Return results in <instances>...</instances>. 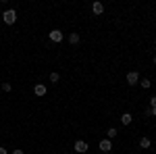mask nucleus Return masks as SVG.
Segmentation results:
<instances>
[{
    "label": "nucleus",
    "mask_w": 156,
    "mask_h": 154,
    "mask_svg": "<svg viewBox=\"0 0 156 154\" xmlns=\"http://www.w3.org/2000/svg\"><path fill=\"white\" fill-rule=\"evenodd\" d=\"M2 19H4V23H6V25H12L15 21H17V11H12V9L4 11V13H2Z\"/></svg>",
    "instance_id": "1"
},
{
    "label": "nucleus",
    "mask_w": 156,
    "mask_h": 154,
    "mask_svg": "<svg viewBox=\"0 0 156 154\" xmlns=\"http://www.w3.org/2000/svg\"><path fill=\"white\" fill-rule=\"evenodd\" d=\"M0 154H9V152H6V148H2V146H0Z\"/></svg>",
    "instance_id": "17"
},
{
    "label": "nucleus",
    "mask_w": 156,
    "mask_h": 154,
    "mask_svg": "<svg viewBox=\"0 0 156 154\" xmlns=\"http://www.w3.org/2000/svg\"><path fill=\"white\" fill-rule=\"evenodd\" d=\"M11 154H23V150H12Z\"/></svg>",
    "instance_id": "18"
},
{
    "label": "nucleus",
    "mask_w": 156,
    "mask_h": 154,
    "mask_svg": "<svg viewBox=\"0 0 156 154\" xmlns=\"http://www.w3.org/2000/svg\"><path fill=\"white\" fill-rule=\"evenodd\" d=\"M140 146H142V148H150V138H142V140H140Z\"/></svg>",
    "instance_id": "11"
},
{
    "label": "nucleus",
    "mask_w": 156,
    "mask_h": 154,
    "mask_svg": "<svg viewBox=\"0 0 156 154\" xmlns=\"http://www.w3.org/2000/svg\"><path fill=\"white\" fill-rule=\"evenodd\" d=\"M58 79H60L58 73H50V81H52V83H58Z\"/></svg>",
    "instance_id": "13"
},
{
    "label": "nucleus",
    "mask_w": 156,
    "mask_h": 154,
    "mask_svg": "<svg viewBox=\"0 0 156 154\" xmlns=\"http://www.w3.org/2000/svg\"><path fill=\"white\" fill-rule=\"evenodd\" d=\"M50 40L58 44V42H62V40H65V36H62V31H60V29H52V31H50Z\"/></svg>",
    "instance_id": "2"
},
{
    "label": "nucleus",
    "mask_w": 156,
    "mask_h": 154,
    "mask_svg": "<svg viewBox=\"0 0 156 154\" xmlns=\"http://www.w3.org/2000/svg\"><path fill=\"white\" fill-rule=\"evenodd\" d=\"M100 150H102V152H110V150H112V142H110V140H102V142H100Z\"/></svg>",
    "instance_id": "6"
},
{
    "label": "nucleus",
    "mask_w": 156,
    "mask_h": 154,
    "mask_svg": "<svg viewBox=\"0 0 156 154\" xmlns=\"http://www.w3.org/2000/svg\"><path fill=\"white\" fill-rule=\"evenodd\" d=\"M127 83H131V85H135V83H140V73H137V71L127 73Z\"/></svg>",
    "instance_id": "4"
},
{
    "label": "nucleus",
    "mask_w": 156,
    "mask_h": 154,
    "mask_svg": "<svg viewBox=\"0 0 156 154\" xmlns=\"http://www.w3.org/2000/svg\"><path fill=\"white\" fill-rule=\"evenodd\" d=\"M106 135H108V140H115V138H117V129H115V127H110V129L106 131Z\"/></svg>",
    "instance_id": "10"
},
{
    "label": "nucleus",
    "mask_w": 156,
    "mask_h": 154,
    "mask_svg": "<svg viewBox=\"0 0 156 154\" xmlns=\"http://www.w3.org/2000/svg\"><path fill=\"white\" fill-rule=\"evenodd\" d=\"M75 152H79V154L87 152V142H83V140H77V142H75Z\"/></svg>",
    "instance_id": "3"
},
{
    "label": "nucleus",
    "mask_w": 156,
    "mask_h": 154,
    "mask_svg": "<svg viewBox=\"0 0 156 154\" xmlns=\"http://www.w3.org/2000/svg\"><path fill=\"white\" fill-rule=\"evenodd\" d=\"M2 90H4V92H11L12 85H11V83H2Z\"/></svg>",
    "instance_id": "14"
},
{
    "label": "nucleus",
    "mask_w": 156,
    "mask_h": 154,
    "mask_svg": "<svg viewBox=\"0 0 156 154\" xmlns=\"http://www.w3.org/2000/svg\"><path fill=\"white\" fill-rule=\"evenodd\" d=\"M79 40H81L79 34H69V42H71L73 46H77V44H79Z\"/></svg>",
    "instance_id": "9"
},
{
    "label": "nucleus",
    "mask_w": 156,
    "mask_h": 154,
    "mask_svg": "<svg viewBox=\"0 0 156 154\" xmlns=\"http://www.w3.org/2000/svg\"><path fill=\"white\" fill-rule=\"evenodd\" d=\"M148 115H152V117H156V108H148Z\"/></svg>",
    "instance_id": "16"
},
{
    "label": "nucleus",
    "mask_w": 156,
    "mask_h": 154,
    "mask_svg": "<svg viewBox=\"0 0 156 154\" xmlns=\"http://www.w3.org/2000/svg\"><path fill=\"white\" fill-rule=\"evenodd\" d=\"M150 108H156V96L150 98Z\"/></svg>",
    "instance_id": "15"
},
{
    "label": "nucleus",
    "mask_w": 156,
    "mask_h": 154,
    "mask_svg": "<svg viewBox=\"0 0 156 154\" xmlns=\"http://www.w3.org/2000/svg\"><path fill=\"white\" fill-rule=\"evenodd\" d=\"M92 11H94V15H102L104 13V4L102 2H94L92 4Z\"/></svg>",
    "instance_id": "8"
},
{
    "label": "nucleus",
    "mask_w": 156,
    "mask_h": 154,
    "mask_svg": "<svg viewBox=\"0 0 156 154\" xmlns=\"http://www.w3.org/2000/svg\"><path fill=\"white\" fill-rule=\"evenodd\" d=\"M140 85H142L144 90H148V88H150L152 83H150V79H140Z\"/></svg>",
    "instance_id": "12"
},
{
    "label": "nucleus",
    "mask_w": 156,
    "mask_h": 154,
    "mask_svg": "<svg viewBox=\"0 0 156 154\" xmlns=\"http://www.w3.org/2000/svg\"><path fill=\"white\" fill-rule=\"evenodd\" d=\"M154 65H156V56H154Z\"/></svg>",
    "instance_id": "19"
},
{
    "label": "nucleus",
    "mask_w": 156,
    "mask_h": 154,
    "mask_svg": "<svg viewBox=\"0 0 156 154\" xmlns=\"http://www.w3.org/2000/svg\"><path fill=\"white\" fill-rule=\"evenodd\" d=\"M34 94L36 96H44L46 94V85H44V83H36V85H34Z\"/></svg>",
    "instance_id": "5"
},
{
    "label": "nucleus",
    "mask_w": 156,
    "mask_h": 154,
    "mask_svg": "<svg viewBox=\"0 0 156 154\" xmlns=\"http://www.w3.org/2000/svg\"><path fill=\"white\" fill-rule=\"evenodd\" d=\"M131 121H133L131 113H123V115H121V123H123V125H131Z\"/></svg>",
    "instance_id": "7"
}]
</instances>
